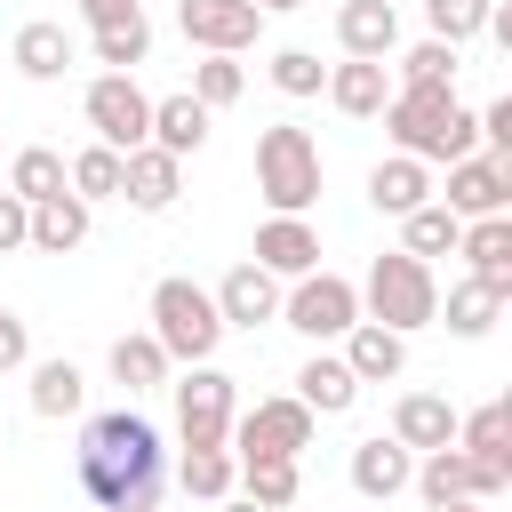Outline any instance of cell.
Returning <instances> with one entry per match:
<instances>
[{"instance_id":"1","label":"cell","mask_w":512,"mask_h":512,"mask_svg":"<svg viewBox=\"0 0 512 512\" xmlns=\"http://www.w3.org/2000/svg\"><path fill=\"white\" fill-rule=\"evenodd\" d=\"M72 480L96 512H160L168 496V440L144 408H96L80 416V448H72Z\"/></svg>"},{"instance_id":"2","label":"cell","mask_w":512,"mask_h":512,"mask_svg":"<svg viewBox=\"0 0 512 512\" xmlns=\"http://www.w3.org/2000/svg\"><path fill=\"white\" fill-rule=\"evenodd\" d=\"M392 152L424 160V168H448V160H472L480 152V112L456 104V88H392V104L376 112Z\"/></svg>"},{"instance_id":"3","label":"cell","mask_w":512,"mask_h":512,"mask_svg":"<svg viewBox=\"0 0 512 512\" xmlns=\"http://www.w3.org/2000/svg\"><path fill=\"white\" fill-rule=\"evenodd\" d=\"M144 336L168 352V368H200V360H216V344L232 336L224 328V312H216V296L200 288V280H184V272H168V280H152V304H144Z\"/></svg>"},{"instance_id":"4","label":"cell","mask_w":512,"mask_h":512,"mask_svg":"<svg viewBox=\"0 0 512 512\" xmlns=\"http://www.w3.org/2000/svg\"><path fill=\"white\" fill-rule=\"evenodd\" d=\"M352 288H360V320H376V328H392V336H416V328H432V312H440L432 264L400 256V248L368 256V272H360Z\"/></svg>"},{"instance_id":"5","label":"cell","mask_w":512,"mask_h":512,"mask_svg":"<svg viewBox=\"0 0 512 512\" xmlns=\"http://www.w3.org/2000/svg\"><path fill=\"white\" fill-rule=\"evenodd\" d=\"M320 144H312V128H296V120H272L264 136H256V192H264V208L272 216H312V200H320Z\"/></svg>"},{"instance_id":"6","label":"cell","mask_w":512,"mask_h":512,"mask_svg":"<svg viewBox=\"0 0 512 512\" xmlns=\"http://www.w3.org/2000/svg\"><path fill=\"white\" fill-rule=\"evenodd\" d=\"M352 320H360V288H352L344 272H328V264L280 288V328H296L312 352L344 344V328H352Z\"/></svg>"},{"instance_id":"7","label":"cell","mask_w":512,"mask_h":512,"mask_svg":"<svg viewBox=\"0 0 512 512\" xmlns=\"http://www.w3.org/2000/svg\"><path fill=\"white\" fill-rule=\"evenodd\" d=\"M168 400H176V448H224L232 440V416H240V384L200 360L184 376H168Z\"/></svg>"},{"instance_id":"8","label":"cell","mask_w":512,"mask_h":512,"mask_svg":"<svg viewBox=\"0 0 512 512\" xmlns=\"http://www.w3.org/2000/svg\"><path fill=\"white\" fill-rule=\"evenodd\" d=\"M312 440H320V416H312L296 392H264L256 408L232 416V440H224V448H232V456H296V464H304Z\"/></svg>"},{"instance_id":"9","label":"cell","mask_w":512,"mask_h":512,"mask_svg":"<svg viewBox=\"0 0 512 512\" xmlns=\"http://www.w3.org/2000/svg\"><path fill=\"white\" fill-rule=\"evenodd\" d=\"M80 112H88V144H104V152H136V144H152V96L136 88V72H96L88 80V96H80Z\"/></svg>"},{"instance_id":"10","label":"cell","mask_w":512,"mask_h":512,"mask_svg":"<svg viewBox=\"0 0 512 512\" xmlns=\"http://www.w3.org/2000/svg\"><path fill=\"white\" fill-rule=\"evenodd\" d=\"M176 32L200 56H248L264 40V8L256 0H176Z\"/></svg>"},{"instance_id":"11","label":"cell","mask_w":512,"mask_h":512,"mask_svg":"<svg viewBox=\"0 0 512 512\" xmlns=\"http://www.w3.org/2000/svg\"><path fill=\"white\" fill-rule=\"evenodd\" d=\"M456 224L472 216H512V160L496 152H472V160H448V192H432Z\"/></svg>"},{"instance_id":"12","label":"cell","mask_w":512,"mask_h":512,"mask_svg":"<svg viewBox=\"0 0 512 512\" xmlns=\"http://www.w3.org/2000/svg\"><path fill=\"white\" fill-rule=\"evenodd\" d=\"M248 264H256V272H272L280 288H288V280H304V272H320V224H312V216H264V224H256Z\"/></svg>"},{"instance_id":"13","label":"cell","mask_w":512,"mask_h":512,"mask_svg":"<svg viewBox=\"0 0 512 512\" xmlns=\"http://www.w3.org/2000/svg\"><path fill=\"white\" fill-rule=\"evenodd\" d=\"M456 448L480 464V480L504 496L512 488V408L504 400H480L472 416H456Z\"/></svg>"},{"instance_id":"14","label":"cell","mask_w":512,"mask_h":512,"mask_svg":"<svg viewBox=\"0 0 512 512\" xmlns=\"http://www.w3.org/2000/svg\"><path fill=\"white\" fill-rule=\"evenodd\" d=\"M408 472H416V456H408L392 432H376V440H352V456H344V480H352V496H368V504H392V496H408Z\"/></svg>"},{"instance_id":"15","label":"cell","mask_w":512,"mask_h":512,"mask_svg":"<svg viewBox=\"0 0 512 512\" xmlns=\"http://www.w3.org/2000/svg\"><path fill=\"white\" fill-rule=\"evenodd\" d=\"M176 192H184V160H168L160 144H136V152L120 160V200H128V208L168 216V208H176Z\"/></svg>"},{"instance_id":"16","label":"cell","mask_w":512,"mask_h":512,"mask_svg":"<svg viewBox=\"0 0 512 512\" xmlns=\"http://www.w3.org/2000/svg\"><path fill=\"white\" fill-rule=\"evenodd\" d=\"M208 296H216L224 328H248V336H256V328H272V320H280V280H272V272H256V264H232Z\"/></svg>"},{"instance_id":"17","label":"cell","mask_w":512,"mask_h":512,"mask_svg":"<svg viewBox=\"0 0 512 512\" xmlns=\"http://www.w3.org/2000/svg\"><path fill=\"white\" fill-rule=\"evenodd\" d=\"M392 440H400L408 456L456 448V400H448V392H400V400H392Z\"/></svg>"},{"instance_id":"18","label":"cell","mask_w":512,"mask_h":512,"mask_svg":"<svg viewBox=\"0 0 512 512\" xmlns=\"http://www.w3.org/2000/svg\"><path fill=\"white\" fill-rule=\"evenodd\" d=\"M336 48L360 64H384L400 48V8L392 0H336Z\"/></svg>"},{"instance_id":"19","label":"cell","mask_w":512,"mask_h":512,"mask_svg":"<svg viewBox=\"0 0 512 512\" xmlns=\"http://www.w3.org/2000/svg\"><path fill=\"white\" fill-rule=\"evenodd\" d=\"M408 488H416L424 504H456V496H472V504H496V488L480 480V464H472L464 448H432V456H416Z\"/></svg>"},{"instance_id":"20","label":"cell","mask_w":512,"mask_h":512,"mask_svg":"<svg viewBox=\"0 0 512 512\" xmlns=\"http://www.w3.org/2000/svg\"><path fill=\"white\" fill-rule=\"evenodd\" d=\"M456 256L472 280H488L496 296H512V216H472L456 232Z\"/></svg>"},{"instance_id":"21","label":"cell","mask_w":512,"mask_h":512,"mask_svg":"<svg viewBox=\"0 0 512 512\" xmlns=\"http://www.w3.org/2000/svg\"><path fill=\"white\" fill-rule=\"evenodd\" d=\"M320 96H328L344 120H376V112L392 104V72H384V64H360V56H344V64H328Z\"/></svg>"},{"instance_id":"22","label":"cell","mask_w":512,"mask_h":512,"mask_svg":"<svg viewBox=\"0 0 512 512\" xmlns=\"http://www.w3.org/2000/svg\"><path fill=\"white\" fill-rule=\"evenodd\" d=\"M504 304H512V296H496L488 280H472V272H464V280H448V296H440V312H432V328H448V336H464V344H480V336H488V328L504 320Z\"/></svg>"},{"instance_id":"23","label":"cell","mask_w":512,"mask_h":512,"mask_svg":"<svg viewBox=\"0 0 512 512\" xmlns=\"http://www.w3.org/2000/svg\"><path fill=\"white\" fill-rule=\"evenodd\" d=\"M8 64H16L24 80H64V72H72V32H64L56 16H32V24H16Z\"/></svg>"},{"instance_id":"24","label":"cell","mask_w":512,"mask_h":512,"mask_svg":"<svg viewBox=\"0 0 512 512\" xmlns=\"http://www.w3.org/2000/svg\"><path fill=\"white\" fill-rule=\"evenodd\" d=\"M424 200H432V168H424V160L384 152V160L368 168V208H376V216H408V208H424Z\"/></svg>"},{"instance_id":"25","label":"cell","mask_w":512,"mask_h":512,"mask_svg":"<svg viewBox=\"0 0 512 512\" xmlns=\"http://www.w3.org/2000/svg\"><path fill=\"white\" fill-rule=\"evenodd\" d=\"M336 360H344L360 384H392V376L408 368V336H392V328H376V320H352Z\"/></svg>"},{"instance_id":"26","label":"cell","mask_w":512,"mask_h":512,"mask_svg":"<svg viewBox=\"0 0 512 512\" xmlns=\"http://www.w3.org/2000/svg\"><path fill=\"white\" fill-rule=\"evenodd\" d=\"M296 400H304L312 416H352V408H360V376H352L336 352H312V360L296 368Z\"/></svg>"},{"instance_id":"27","label":"cell","mask_w":512,"mask_h":512,"mask_svg":"<svg viewBox=\"0 0 512 512\" xmlns=\"http://www.w3.org/2000/svg\"><path fill=\"white\" fill-rule=\"evenodd\" d=\"M32 416L40 424H64V416H88V376L80 360H32Z\"/></svg>"},{"instance_id":"28","label":"cell","mask_w":512,"mask_h":512,"mask_svg":"<svg viewBox=\"0 0 512 512\" xmlns=\"http://www.w3.org/2000/svg\"><path fill=\"white\" fill-rule=\"evenodd\" d=\"M232 464H240L232 496H248V504H264V512H288V504L304 496V464H296V456H232Z\"/></svg>"},{"instance_id":"29","label":"cell","mask_w":512,"mask_h":512,"mask_svg":"<svg viewBox=\"0 0 512 512\" xmlns=\"http://www.w3.org/2000/svg\"><path fill=\"white\" fill-rule=\"evenodd\" d=\"M208 120H216V112L192 104L184 88H176V96H152V144H160L168 160H192V152L208 144Z\"/></svg>"},{"instance_id":"30","label":"cell","mask_w":512,"mask_h":512,"mask_svg":"<svg viewBox=\"0 0 512 512\" xmlns=\"http://www.w3.org/2000/svg\"><path fill=\"white\" fill-rule=\"evenodd\" d=\"M104 368H112V384H120L128 400H136V392H168V376H176V368H168V352H160L144 328H136V336H112Z\"/></svg>"},{"instance_id":"31","label":"cell","mask_w":512,"mask_h":512,"mask_svg":"<svg viewBox=\"0 0 512 512\" xmlns=\"http://www.w3.org/2000/svg\"><path fill=\"white\" fill-rule=\"evenodd\" d=\"M80 240H88V200H80V192H56V200H40V208H32L24 248H40V256H72Z\"/></svg>"},{"instance_id":"32","label":"cell","mask_w":512,"mask_h":512,"mask_svg":"<svg viewBox=\"0 0 512 512\" xmlns=\"http://www.w3.org/2000/svg\"><path fill=\"white\" fill-rule=\"evenodd\" d=\"M168 480H176L184 496H200V504H224L232 480H240V464H232V448H176Z\"/></svg>"},{"instance_id":"33","label":"cell","mask_w":512,"mask_h":512,"mask_svg":"<svg viewBox=\"0 0 512 512\" xmlns=\"http://www.w3.org/2000/svg\"><path fill=\"white\" fill-rule=\"evenodd\" d=\"M88 48H96V64H104V72H136V64L152 56V16H144V8H128V16L96 24V32H88Z\"/></svg>"},{"instance_id":"34","label":"cell","mask_w":512,"mask_h":512,"mask_svg":"<svg viewBox=\"0 0 512 512\" xmlns=\"http://www.w3.org/2000/svg\"><path fill=\"white\" fill-rule=\"evenodd\" d=\"M8 192H16L24 208H40V200L72 192V184H64V152H56V144H24V152L8 160Z\"/></svg>"},{"instance_id":"35","label":"cell","mask_w":512,"mask_h":512,"mask_svg":"<svg viewBox=\"0 0 512 512\" xmlns=\"http://www.w3.org/2000/svg\"><path fill=\"white\" fill-rule=\"evenodd\" d=\"M456 216L440 208V200H424V208H408L400 216V256H416V264H432V256H456Z\"/></svg>"},{"instance_id":"36","label":"cell","mask_w":512,"mask_h":512,"mask_svg":"<svg viewBox=\"0 0 512 512\" xmlns=\"http://www.w3.org/2000/svg\"><path fill=\"white\" fill-rule=\"evenodd\" d=\"M456 72H464V48L416 40V48H400V80L392 88H456Z\"/></svg>"},{"instance_id":"37","label":"cell","mask_w":512,"mask_h":512,"mask_svg":"<svg viewBox=\"0 0 512 512\" xmlns=\"http://www.w3.org/2000/svg\"><path fill=\"white\" fill-rule=\"evenodd\" d=\"M184 96H192V104H208V112H224V104H240V96H248V64H240V56H200Z\"/></svg>"},{"instance_id":"38","label":"cell","mask_w":512,"mask_h":512,"mask_svg":"<svg viewBox=\"0 0 512 512\" xmlns=\"http://www.w3.org/2000/svg\"><path fill=\"white\" fill-rule=\"evenodd\" d=\"M64 184L96 208V200H120V152H104V144H80L72 160H64Z\"/></svg>"},{"instance_id":"39","label":"cell","mask_w":512,"mask_h":512,"mask_svg":"<svg viewBox=\"0 0 512 512\" xmlns=\"http://www.w3.org/2000/svg\"><path fill=\"white\" fill-rule=\"evenodd\" d=\"M488 8H496V0H424V40L464 48V40H480V32H488Z\"/></svg>"},{"instance_id":"40","label":"cell","mask_w":512,"mask_h":512,"mask_svg":"<svg viewBox=\"0 0 512 512\" xmlns=\"http://www.w3.org/2000/svg\"><path fill=\"white\" fill-rule=\"evenodd\" d=\"M264 72H272V88H280V96H320V80H328V64H320L312 48H272V64H264Z\"/></svg>"},{"instance_id":"41","label":"cell","mask_w":512,"mask_h":512,"mask_svg":"<svg viewBox=\"0 0 512 512\" xmlns=\"http://www.w3.org/2000/svg\"><path fill=\"white\" fill-rule=\"evenodd\" d=\"M16 368H32V328H24V312L0 304V376H16Z\"/></svg>"},{"instance_id":"42","label":"cell","mask_w":512,"mask_h":512,"mask_svg":"<svg viewBox=\"0 0 512 512\" xmlns=\"http://www.w3.org/2000/svg\"><path fill=\"white\" fill-rule=\"evenodd\" d=\"M480 152H496V160H512V96H496V104L480 112Z\"/></svg>"},{"instance_id":"43","label":"cell","mask_w":512,"mask_h":512,"mask_svg":"<svg viewBox=\"0 0 512 512\" xmlns=\"http://www.w3.org/2000/svg\"><path fill=\"white\" fill-rule=\"evenodd\" d=\"M24 232H32V208H24L16 192H0V256H16V248H24Z\"/></svg>"},{"instance_id":"44","label":"cell","mask_w":512,"mask_h":512,"mask_svg":"<svg viewBox=\"0 0 512 512\" xmlns=\"http://www.w3.org/2000/svg\"><path fill=\"white\" fill-rule=\"evenodd\" d=\"M128 8H144V0H80V16H88V32H96V24H112V16H128Z\"/></svg>"},{"instance_id":"45","label":"cell","mask_w":512,"mask_h":512,"mask_svg":"<svg viewBox=\"0 0 512 512\" xmlns=\"http://www.w3.org/2000/svg\"><path fill=\"white\" fill-rule=\"evenodd\" d=\"M256 8H264V16H288V8H304V0H256Z\"/></svg>"},{"instance_id":"46","label":"cell","mask_w":512,"mask_h":512,"mask_svg":"<svg viewBox=\"0 0 512 512\" xmlns=\"http://www.w3.org/2000/svg\"><path fill=\"white\" fill-rule=\"evenodd\" d=\"M216 512H264V504H248V496H224V504H216Z\"/></svg>"},{"instance_id":"47","label":"cell","mask_w":512,"mask_h":512,"mask_svg":"<svg viewBox=\"0 0 512 512\" xmlns=\"http://www.w3.org/2000/svg\"><path fill=\"white\" fill-rule=\"evenodd\" d=\"M432 512H488V504H472V496H456V504H432Z\"/></svg>"}]
</instances>
